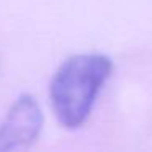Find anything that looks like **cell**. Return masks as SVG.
<instances>
[{
	"mask_svg": "<svg viewBox=\"0 0 152 152\" xmlns=\"http://www.w3.org/2000/svg\"><path fill=\"white\" fill-rule=\"evenodd\" d=\"M113 72V61L105 54H75L54 72L49 98L57 121L67 129L85 124L96 96Z\"/></svg>",
	"mask_w": 152,
	"mask_h": 152,
	"instance_id": "6da1fadb",
	"label": "cell"
},
{
	"mask_svg": "<svg viewBox=\"0 0 152 152\" xmlns=\"http://www.w3.org/2000/svg\"><path fill=\"white\" fill-rule=\"evenodd\" d=\"M44 116L33 95L23 93L0 123V152L28 149L43 129Z\"/></svg>",
	"mask_w": 152,
	"mask_h": 152,
	"instance_id": "7a4b0ae2",
	"label": "cell"
}]
</instances>
